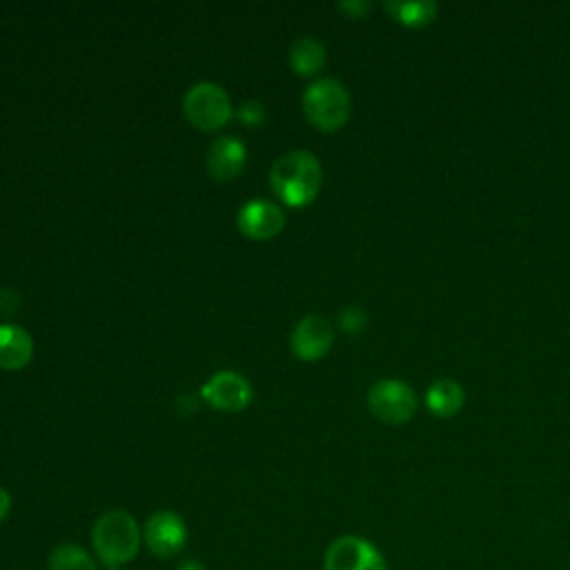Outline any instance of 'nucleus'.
Returning <instances> with one entry per match:
<instances>
[{
    "label": "nucleus",
    "instance_id": "nucleus-1",
    "mask_svg": "<svg viewBox=\"0 0 570 570\" xmlns=\"http://www.w3.org/2000/svg\"><path fill=\"white\" fill-rule=\"evenodd\" d=\"M323 183V169L312 151L294 149L283 154L269 169L272 191L289 207L309 205Z\"/></svg>",
    "mask_w": 570,
    "mask_h": 570
},
{
    "label": "nucleus",
    "instance_id": "nucleus-2",
    "mask_svg": "<svg viewBox=\"0 0 570 570\" xmlns=\"http://www.w3.org/2000/svg\"><path fill=\"white\" fill-rule=\"evenodd\" d=\"M142 532L138 521L127 510H107L100 514L91 528V543L96 557L107 568H120L129 563L140 548Z\"/></svg>",
    "mask_w": 570,
    "mask_h": 570
},
{
    "label": "nucleus",
    "instance_id": "nucleus-3",
    "mask_svg": "<svg viewBox=\"0 0 570 570\" xmlns=\"http://www.w3.org/2000/svg\"><path fill=\"white\" fill-rule=\"evenodd\" d=\"M352 111V98L347 87L336 78H318L303 91L305 118L323 131L341 129Z\"/></svg>",
    "mask_w": 570,
    "mask_h": 570
},
{
    "label": "nucleus",
    "instance_id": "nucleus-4",
    "mask_svg": "<svg viewBox=\"0 0 570 570\" xmlns=\"http://www.w3.org/2000/svg\"><path fill=\"white\" fill-rule=\"evenodd\" d=\"M183 111L185 118L200 131H216L225 127L234 116V107L227 91L209 80L196 82L187 89L183 98Z\"/></svg>",
    "mask_w": 570,
    "mask_h": 570
},
{
    "label": "nucleus",
    "instance_id": "nucleus-5",
    "mask_svg": "<svg viewBox=\"0 0 570 570\" xmlns=\"http://www.w3.org/2000/svg\"><path fill=\"white\" fill-rule=\"evenodd\" d=\"M367 407L383 423H403L416 412V394L399 379H381L367 390Z\"/></svg>",
    "mask_w": 570,
    "mask_h": 570
},
{
    "label": "nucleus",
    "instance_id": "nucleus-6",
    "mask_svg": "<svg viewBox=\"0 0 570 570\" xmlns=\"http://www.w3.org/2000/svg\"><path fill=\"white\" fill-rule=\"evenodd\" d=\"M323 570H387V563L372 541L343 534L327 546Z\"/></svg>",
    "mask_w": 570,
    "mask_h": 570
},
{
    "label": "nucleus",
    "instance_id": "nucleus-7",
    "mask_svg": "<svg viewBox=\"0 0 570 570\" xmlns=\"http://www.w3.org/2000/svg\"><path fill=\"white\" fill-rule=\"evenodd\" d=\"M142 543L158 559L176 557L187 543V525L180 514L171 510L154 512L142 528Z\"/></svg>",
    "mask_w": 570,
    "mask_h": 570
},
{
    "label": "nucleus",
    "instance_id": "nucleus-8",
    "mask_svg": "<svg viewBox=\"0 0 570 570\" xmlns=\"http://www.w3.org/2000/svg\"><path fill=\"white\" fill-rule=\"evenodd\" d=\"M200 396L216 410L240 412L252 401V385L234 370H218L203 383Z\"/></svg>",
    "mask_w": 570,
    "mask_h": 570
},
{
    "label": "nucleus",
    "instance_id": "nucleus-9",
    "mask_svg": "<svg viewBox=\"0 0 570 570\" xmlns=\"http://www.w3.org/2000/svg\"><path fill=\"white\" fill-rule=\"evenodd\" d=\"M334 343V327L321 314H305L292 330L289 347L301 361L323 358Z\"/></svg>",
    "mask_w": 570,
    "mask_h": 570
},
{
    "label": "nucleus",
    "instance_id": "nucleus-10",
    "mask_svg": "<svg viewBox=\"0 0 570 570\" xmlns=\"http://www.w3.org/2000/svg\"><path fill=\"white\" fill-rule=\"evenodd\" d=\"M236 225L240 234L254 240H267L274 238L283 232L285 227V214L283 209L265 198H254L247 200L236 216Z\"/></svg>",
    "mask_w": 570,
    "mask_h": 570
},
{
    "label": "nucleus",
    "instance_id": "nucleus-11",
    "mask_svg": "<svg viewBox=\"0 0 570 570\" xmlns=\"http://www.w3.org/2000/svg\"><path fill=\"white\" fill-rule=\"evenodd\" d=\"M247 160V149L236 136H220L207 149V169L216 180L236 178Z\"/></svg>",
    "mask_w": 570,
    "mask_h": 570
},
{
    "label": "nucleus",
    "instance_id": "nucleus-12",
    "mask_svg": "<svg viewBox=\"0 0 570 570\" xmlns=\"http://www.w3.org/2000/svg\"><path fill=\"white\" fill-rule=\"evenodd\" d=\"M33 356V341L27 330L13 323L0 325V367L22 370Z\"/></svg>",
    "mask_w": 570,
    "mask_h": 570
},
{
    "label": "nucleus",
    "instance_id": "nucleus-13",
    "mask_svg": "<svg viewBox=\"0 0 570 570\" xmlns=\"http://www.w3.org/2000/svg\"><path fill=\"white\" fill-rule=\"evenodd\" d=\"M325 45L314 36H298L289 45V65L298 76H314L325 67Z\"/></svg>",
    "mask_w": 570,
    "mask_h": 570
},
{
    "label": "nucleus",
    "instance_id": "nucleus-14",
    "mask_svg": "<svg viewBox=\"0 0 570 570\" xmlns=\"http://www.w3.org/2000/svg\"><path fill=\"white\" fill-rule=\"evenodd\" d=\"M463 401H465L463 387L454 379H436L425 392V403L436 416L456 414Z\"/></svg>",
    "mask_w": 570,
    "mask_h": 570
},
{
    "label": "nucleus",
    "instance_id": "nucleus-15",
    "mask_svg": "<svg viewBox=\"0 0 570 570\" xmlns=\"http://www.w3.org/2000/svg\"><path fill=\"white\" fill-rule=\"evenodd\" d=\"M385 11H390L399 22L410 27H421L434 20L439 4L434 0H414V2H401V0H387Z\"/></svg>",
    "mask_w": 570,
    "mask_h": 570
},
{
    "label": "nucleus",
    "instance_id": "nucleus-16",
    "mask_svg": "<svg viewBox=\"0 0 570 570\" xmlns=\"http://www.w3.org/2000/svg\"><path fill=\"white\" fill-rule=\"evenodd\" d=\"M47 566L49 570H96L94 557L76 543L56 546L49 554Z\"/></svg>",
    "mask_w": 570,
    "mask_h": 570
},
{
    "label": "nucleus",
    "instance_id": "nucleus-17",
    "mask_svg": "<svg viewBox=\"0 0 570 570\" xmlns=\"http://www.w3.org/2000/svg\"><path fill=\"white\" fill-rule=\"evenodd\" d=\"M365 323H367V314L361 305H347L338 314V325L345 332H361L365 327Z\"/></svg>",
    "mask_w": 570,
    "mask_h": 570
},
{
    "label": "nucleus",
    "instance_id": "nucleus-18",
    "mask_svg": "<svg viewBox=\"0 0 570 570\" xmlns=\"http://www.w3.org/2000/svg\"><path fill=\"white\" fill-rule=\"evenodd\" d=\"M238 120L245 125V127H261L265 122V107L261 100L256 98H249L240 105L238 109Z\"/></svg>",
    "mask_w": 570,
    "mask_h": 570
},
{
    "label": "nucleus",
    "instance_id": "nucleus-19",
    "mask_svg": "<svg viewBox=\"0 0 570 570\" xmlns=\"http://www.w3.org/2000/svg\"><path fill=\"white\" fill-rule=\"evenodd\" d=\"M338 9L345 11L352 18H361L363 13H367L372 9V2H367V0H343V2H338Z\"/></svg>",
    "mask_w": 570,
    "mask_h": 570
},
{
    "label": "nucleus",
    "instance_id": "nucleus-20",
    "mask_svg": "<svg viewBox=\"0 0 570 570\" xmlns=\"http://www.w3.org/2000/svg\"><path fill=\"white\" fill-rule=\"evenodd\" d=\"M11 512V494L0 485V523L9 517Z\"/></svg>",
    "mask_w": 570,
    "mask_h": 570
},
{
    "label": "nucleus",
    "instance_id": "nucleus-21",
    "mask_svg": "<svg viewBox=\"0 0 570 570\" xmlns=\"http://www.w3.org/2000/svg\"><path fill=\"white\" fill-rule=\"evenodd\" d=\"M178 570H205V566L198 559H185V561H180Z\"/></svg>",
    "mask_w": 570,
    "mask_h": 570
},
{
    "label": "nucleus",
    "instance_id": "nucleus-22",
    "mask_svg": "<svg viewBox=\"0 0 570 570\" xmlns=\"http://www.w3.org/2000/svg\"><path fill=\"white\" fill-rule=\"evenodd\" d=\"M109 570H122V568H109Z\"/></svg>",
    "mask_w": 570,
    "mask_h": 570
}]
</instances>
